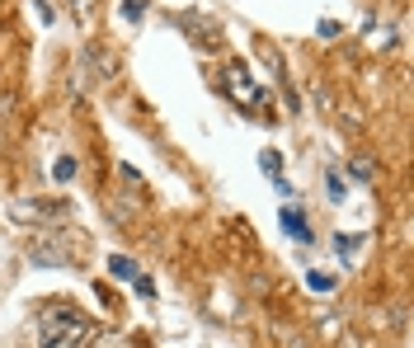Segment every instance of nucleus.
Listing matches in <instances>:
<instances>
[{
    "label": "nucleus",
    "mask_w": 414,
    "mask_h": 348,
    "mask_svg": "<svg viewBox=\"0 0 414 348\" xmlns=\"http://www.w3.org/2000/svg\"><path fill=\"white\" fill-rule=\"evenodd\" d=\"M95 320L80 316L76 306H48L38 320V348H90Z\"/></svg>",
    "instance_id": "obj_1"
},
{
    "label": "nucleus",
    "mask_w": 414,
    "mask_h": 348,
    "mask_svg": "<svg viewBox=\"0 0 414 348\" xmlns=\"http://www.w3.org/2000/svg\"><path fill=\"white\" fill-rule=\"evenodd\" d=\"M222 76H226V90H231V99H236L240 109H255L259 99H264V90H259L255 76L245 71V62H231V66L222 71Z\"/></svg>",
    "instance_id": "obj_2"
},
{
    "label": "nucleus",
    "mask_w": 414,
    "mask_h": 348,
    "mask_svg": "<svg viewBox=\"0 0 414 348\" xmlns=\"http://www.w3.org/2000/svg\"><path fill=\"white\" fill-rule=\"evenodd\" d=\"M10 217H15V222H29V226H48V222H57V217H66V203H43V198H38V203H24V198H19V203H10Z\"/></svg>",
    "instance_id": "obj_3"
},
{
    "label": "nucleus",
    "mask_w": 414,
    "mask_h": 348,
    "mask_svg": "<svg viewBox=\"0 0 414 348\" xmlns=\"http://www.w3.org/2000/svg\"><path fill=\"white\" fill-rule=\"evenodd\" d=\"M80 76H90V85H104V80H113V57L104 48H90L80 52Z\"/></svg>",
    "instance_id": "obj_4"
},
{
    "label": "nucleus",
    "mask_w": 414,
    "mask_h": 348,
    "mask_svg": "<svg viewBox=\"0 0 414 348\" xmlns=\"http://www.w3.org/2000/svg\"><path fill=\"white\" fill-rule=\"evenodd\" d=\"M283 231L292 240H306V245H311V222H306L302 207H283Z\"/></svg>",
    "instance_id": "obj_5"
},
{
    "label": "nucleus",
    "mask_w": 414,
    "mask_h": 348,
    "mask_svg": "<svg viewBox=\"0 0 414 348\" xmlns=\"http://www.w3.org/2000/svg\"><path fill=\"white\" fill-rule=\"evenodd\" d=\"M109 273L113 278H123V283H132V278H137V259H128V254H109Z\"/></svg>",
    "instance_id": "obj_6"
},
{
    "label": "nucleus",
    "mask_w": 414,
    "mask_h": 348,
    "mask_svg": "<svg viewBox=\"0 0 414 348\" xmlns=\"http://www.w3.org/2000/svg\"><path fill=\"white\" fill-rule=\"evenodd\" d=\"M52 179H57V184H71V179H76V160L62 156L57 165H52Z\"/></svg>",
    "instance_id": "obj_7"
},
{
    "label": "nucleus",
    "mask_w": 414,
    "mask_h": 348,
    "mask_svg": "<svg viewBox=\"0 0 414 348\" xmlns=\"http://www.w3.org/2000/svg\"><path fill=\"white\" fill-rule=\"evenodd\" d=\"M259 170L264 174H283V156H278V151H259Z\"/></svg>",
    "instance_id": "obj_8"
},
{
    "label": "nucleus",
    "mask_w": 414,
    "mask_h": 348,
    "mask_svg": "<svg viewBox=\"0 0 414 348\" xmlns=\"http://www.w3.org/2000/svg\"><path fill=\"white\" fill-rule=\"evenodd\" d=\"M306 287H311V292H330L335 278H330V273H306Z\"/></svg>",
    "instance_id": "obj_9"
},
{
    "label": "nucleus",
    "mask_w": 414,
    "mask_h": 348,
    "mask_svg": "<svg viewBox=\"0 0 414 348\" xmlns=\"http://www.w3.org/2000/svg\"><path fill=\"white\" fill-rule=\"evenodd\" d=\"M358 245H363V236H344V231L335 236V250H339V254H353Z\"/></svg>",
    "instance_id": "obj_10"
},
{
    "label": "nucleus",
    "mask_w": 414,
    "mask_h": 348,
    "mask_svg": "<svg viewBox=\"0 0 414 348\" xmlns=\"http://www.w3.org/2000/svg\"><path fill=\"white\" fill-rule=\"evenodd\" d=\"M325 189H330V198H335V203H339V198H344V193H349V189H344V179H339L335 170L325 174Z\"/></svg>",
    "instance_id": "obj_11"
},
{
    "label": "nucleus",
    "mask_w": 414,
    "mask_h": 348,
    "mask_svg": "<svg viewBox=\"0 0 414 348\" xmlns=\"http://www.w3.org/2000/svg\"><path fill=\"white\" fill-rule=\"evenodd\" d=\"M123 15H128L132 24H137V19L146 15V5H142V0H123Z\"/></svg>",
    "instance_id": "obj_12"
},
{
    "label": "nucleus",
    "mask_w": 414,
    "mask_h": 348,
    "mask_svg": "<svg viewBox=\"0 0 414 348\" xmlns=\"http://www.w3.org/2000/svg\"><path fill=\"white\" fill-rule=\"evenodd\" d=\"M132 287H137V292H142V297H156V283H151V278H146V273H137V278H132Z\"/></svg>",
    "instance_id": "obj_13"
},
{
    "label": "nucleus",
    "mask_w": 414,
    "mask_h": 348,
    "mask_svg": "<svg viewBox=\"0 0 414 348\" xmlns=\"http://www.w3.org/2000/svg\"><path fill=\"white\" fill-rule=\"evenodd\" d=\"M33 15L43 19V24H52V5H48V0H33Z\"/></svg>",
    "instance_id": "obj_14"
},
{
    "label": "nucleus",
    "mask_w": 414,
    "mask_h": 348,
    "mask_svg": "<svg viewBox=\"0 0 414 348\" xmlns=\"http://www.w3.org/2000/svg\"><path fill=\"white\" fill-rule=\"evenodd\" d=\"M273 189L283 193V198H292V193H297V189H292V184H287V179H283V174H273Z\"/></svg>",
    "instance_id": "obj_15"
},
{
    "label": "nucleus",
    "mask_w": 414,
    "mask_h": 348,
    "mask_svg": "<svg viewBox=\"0 0 414 348\" xmlns=\"http://www.w3.org/2000/svg\"><path fill=\"white\" fill-rule=\"evenodd\" d=\"M95 344L99 348H128V344H118V334H109V339H99V334H95Z\"/></svg>",
    "instance_id": "obj_16"
}]
</instances>
